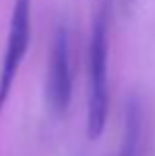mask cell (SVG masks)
<instances>
[{"mask_svg": "<svg viewBox=\"0 0 155 156\" xmlns=\"http://www.w3.org/2000/svg\"><path fill=\"white\" fill-rule=\"evenodd\" d=\"M109 16L112 4L104 0L92 24L88 50L89 101H88V138L101 136L109 111Z\"/></svg>", "mask_w": 155, "mask_h": 156, "instance_id": "6da1fadb", "label": "cell"}, {"mask_svg": "<svg viewBox=\"0 0 155 156\" xmlns=\"http://www.w3.org/2000/svg\"><path fill=\"white\" fill-rule=\"evenodd\" d=\"M30 2L32 0H14L6 50H4V59H2V67H0V111H2L8 95H10L18 67L28 51V44H30Z\"/></svg>", "mask_w": 155, "mask_h": 156, "instance_id": "7a4b0ae2", "label": "cell"}, {"mask_svg": "<svg viewBox=\"0 0 155 156\" xmlns=\"http://www.w3.org/2000/svg\"><path fill=\"white\" fill-rule=\"evenodd\" d=\"M70 34L68 28L60 24L54 30L48 59L46 97L48 105L56 115L66 113L72 101V69H70Z\"/></svg>", "mask_w": 155, "mask_h": 156, "instance_id": "3957f363", "label": "cell"}, {"mask_svg": "<svg viewBox=\"0 0 155 156\" xmlns=\"http://www.w3.org/2000/svg\"><path fill=\"white\" fill-rule=\"evenodd\" d=\"M143 142V105L137 97H129L125 105V134L121 150L115 156H139Z\"/></svg>", "mask_w": 155, "mask_h": 156, "instance_id": "277c9868", "label": "cell"}]
</instances>
